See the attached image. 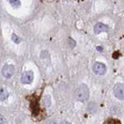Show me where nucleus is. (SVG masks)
Returning <instances> with one entry per match:
<instances>
[{
    "label": "nucleus",
    "mask_w": 124,
    "mask_h": 124,
    "mask_svg": "<svg viewBox=\"0 0 124 124\" xmlns=\"http://www.w3.org/2000/svg\"><path fill=\"white\" fill-rule=\"evenodd\" d=\"M89 89L85 84H80L75 91V97L80 101H86L89 98Z\"/></svg>",
    "instance_id": "nucleus-1"
},
{
    "label": "nucleus",
    "mask_w": 124,
    "mask_h": 124,
    "mask_svg": "<svg viewBox=\"0 0 124 124\" xmlns=\"http://www.w3.org/2000/svg\"><path fill=\"white\" fill-rule=\"evenodd\" d=\"M15 73V68L13 65L7 64L3 66L2 70V74L5 78H11V77L14 75Z\"/></svg>",
    "instance_id": "nucleus-2"
},
{
    "label": "nucleus",
    "mask_w": 124,
    "mask_h": 124,
    "mask_svg": "<svg viewBox=\"0 0 124 124\" xmlns=\"http://www.w3.org/2000/svg\"><path fill=\"white\" fill-rule=\"evenodd\" d=\"M114 94L116 98L119 100H124V85L121 83L116 84L114 86Z\"/></svg>",
    "instance_id": "nucleus-3"
},
{
    "label": "nucleus",
    "mask_w": 124,
    "mask_h": 124,
    "mask_svg": "<svg viewBox=\"0 0 124 124\" xmlns=\"http://www.w3.org/2000/svg\"><path fill=\"white\" fill-rule=\"evenodd\" d=\"M34 80V73L31 70H27L22 73L21 76V82L23 84H29Z\"/></svg>",
    "instance_id": "nucleus-4"
},
{
    "label": "nucleus",
    "mask_w": 124,
    "mask_h": 124,
    "mask_svg": "<svg viewBox=\"0 0 124 124\" xmlns=\"http://www.w3.org/2000/svg\"><path fill=\"white\" fill-rule=\"evenodd\" d=\"M93 71L97 75H104L106 73V66L101 62H95L93 66Z\"/></svg>",
    "instance_id": "nucleus-5"
},
{
    "label": "nucleus",
    "mask_w": 124,
    "mask_h": 124,
    "mask_svg": "<svg viewBox=\"0 0 124 124\" xmlns=\"http://www.w3.org/2000/svg\"><path fill=\"white\" fill-rule=\"evenodd\" d=\"M94 31L95 34H100L101 32H107L108 31V26H106L105 24L102 23H98L97 24H95V26L94 27Z\"/></svg>",
    "instance_id": "nucleus-6"
},
{
    "label": "nucleus",
    "mask_w": 124,
    "mask_h": 124,
    "mask_svg": "<svg viewBox=\"0 0 124 124\" xmlns=\"http://www.w3.org/2000/svg\"><path fill=\"white\" fill-rule=\"evenodd\" d=\"M8 96H9V93L7 90L4 87H1V89H0V100H1V101H6L8 98Z\"/></svg>",
    "instance_id": "nucleus-7"
},
{
    "label": "nucleus",
    "mask_w": 124,
    "mask_h": 124,
    "mask_svg": "<svg viewBox=\"0 0 124 124\" xmlns=\"http://www.w3.org/2000/svg\"><path fill=\"white\" fill-rule=\"evenodd\" d=\"M9 4L14 8H18L20 6V0H8Z\"/></svg>",
    "instance_id": "nucleus-8"
},
{
    "label": "nucleus",
    "mask_w": 124,
    "mask_h": 124,
    "mask_svg": "<svg viewBox=\"0 0 124 124\" xmlns=\"http://www.w3.org/2000/svg\"><path fill=\"white\" fill-rule=\"evenodd\" d=\"M12 41H14V42H15V43H16V44H18V43H20V39L19 38V37H18V36H16V35L15 34H12Z\"/></svg>",
    "instance_id": "nucleus-9"
},
{
    "label": "nucleus",
    "mask_w": 124,
    "mask_h": 124,
    "mask_svg": "<svg viewBox=\"0 0 124 124\" xmlns=\"http://www.w3.org/2000/svg\"><path fill=\"white\" fill-rule=\"evenodd\" d=\"M70 46H71V48H73V47H75V45H76V42L75 41H73L72 38H70Z\"/></svg>",
    "instance_id": "nucleus-10"
},
{
    "label": "nucleus",
    "mask_w": 124,
    "mask_h": 124,
    "mask_svg": "<svg viewBox=\"0 0 124 124\" xmlns=\"http://www.w3.org/2000/svg\"><path fill=\"white\" fill-rule=\"evenodd\" d=\"M0 119H0V124H3L4 123H6V119L3 117L2 115L0 116Z\"/></svg>",
    "instance_id": "nucleus-11"
}]
</instances>
